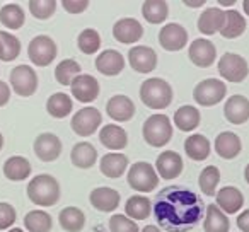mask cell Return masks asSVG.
Instances as JSON below:
<instances>
[{"instance_id": "6da1fadb", "label": "cell", "mask_w": 249, "mask_h": 232, "mask_svg": "<svg viewBox=\"0 0 249 232\" xmlns=\"http://www.w3.org/2000/svg\"><path fill=\"white\" fill-rule=\"evenodd\" d=\"M154 217L167 232H188L203 218V201L184 186H167L154 198Z\"/></svg>"}, {"instance_id": "7a4b0ae2", "label": "cell", "mask_w": 249, "mask_h": 232, "mask_svg": "<svg viewBox=\"0 0 249 232\" xmlns=\"http://www.w3.org/2000/svg\"><path fill=\"white\" fill-rule=\"evenodd\" d=\"M28 196L38 207H53L60 200V184L50 174H38L28 184Z\"/></svg>"}, {"instance_id": "3957f363", "label": "cell", "mask_w": 249, "mask_h": 232, "mask_svg": "<svg viewBox=\"0 0 249 232\" xmlns=\"http://www.w3.org/2000/svg\"><path fill=\"white\" fill-rule=\"evenodd\" d=\"M140 99L147 107L164 109L173 103V87L159 77L147 79L140 86Z\"/></svg>"}, {"instance_id": "277c9868", "label": "cell", "mask_w": 249, "mask_h": 232, "mask_svg": "<svg viewBox=\"0 0 249 232\" xmlns=\"http://www.w3.org/2000/svg\"><path fill=\"white\" fill-rule=\"evenodd\" d=\"M142 135L143 140L149 143L150 147H156V149H160V147L167 145L171 142V137H173V125H171L169 118L166 114L157 113L152 114L145 120L142 128Z\"/></svg>"}, {"instance_id": "5b68a950", "label": "cell", "mask_w": 249, "mask_h": 232, "mask_svg": "<svg viewBox=\"0 0 249 232\" xmlns=\"http://www.w3.org/2000/svg\"><path fill=\"white\" fill-rule=\"evenodd\" d=\"M128 184L135 191H142V193H150L157 188L159 184V174H157L156 167L149 162H135L128 171Z\"/></svg>"}, {"instance_id": "8992f818", "label": "cell", "mask_w": 249, "mask_h": 232, "mask_svg": "<svg viewBox=\"0 0 249 232\" xmlns=\"http://www.w3.org/2000/svg\"><path fill=\"white\" fill-rule=\"evenodd\" d=\"M217 70L220 73V77H224L227 82L232 84H241L249 75V65L244 56L231 52L224 53L220 56Z\"/></svg>"}, {"instance_id": "52a82bcc", "label": "cell", "mask_w": 249, "mask_h": 232, "mask_svg": "<svg viewBox=\"0 0 249 232\" xmlns=\"http://www.w3.org/2000/svg\"><path fill=\"white\" fill-rule=\"evenodd\" d=\"M56 43L46 35L35 36L28 46V56L36 67H48L56 58Z\"/></svg>"}, {"instance_id": "ba28073f", "label": "cell", "mask_w": 249, "mask_h": 232, "mask_svg": "<svg viewBox=\"0 0 249 232\" xmlns=\"http://www.w3.org/2000/svg\"><path fill=\"white\" fill-rule=\"evenodd\" d=\"M227 94L225 82L218 79H205L196 84L193 90V97L200 106H215Z\"/></svg>"}, {"instance_id": "9c48e42d", "label": "cell", "mask_w": 249, "mask_h": 232, "mask_svg": "<svg viewBox=\"0 0 249 232\" xmlns=\"http://www.w3.org/2000/svg\"><path fill=\"white\" fill-rule=\"evenodd\" d=\"M103 123V116H101L97 107H82L72 116L70 126L79 137H90L92 133L97 132V128Z\"/></svg>"}, {"instance_id": "30bf717a", "label": "cell", "mask_w": 249, "mask_h": 232, "mask_svg": "<svg viewBox=\"0 0 249 232\" xmlns=\"http://www.w3.org/2000/svg\"><path fill=\"white\" fill-rule=\"evenodd\" d=\"M11 86L18 96L29 97L38 89V75L29 65H18L11 70Z\"/></svg>"}, {"instance_id": "8fae6325", "label": "cell", "mask_w": 249, "mask_h": 232, "mask_svg": "<svg viewBox=\"0 0 249 232\" xmlns=\"http://www.w3.org/2000/svg\"><path fill=\"white\" fill-rule=\"evenodd\" d=\"M159 45L167 52H179L188 45V31L178 22H169L160 28Z\"/></svg>"}, {"instance_id": "7c38bea8", "label": "cell", "mask_w": 249, "mask_h": 232, "mask_svg": "<svg viewBox=\"0 0 249 232\" xmlns=\"http://www.w3.org/2000/svg\"><path fill=\"white\" fill-rule=\"evenodd\" d=\"M35 154L43 162H53L62 154V140L55 133H41L35 140Z\"/></svg>"}, {"instance_id": "4fadbf2b", "label": "cell", "mask_w": 249, "mask_h": 232, "mask_svg": "<svg viewBox=\"0 0 249 232\" xmlns=\"http://www.w3.org/2000/svg\"><path fill=\"white\" fill-rule=\"evenodd\" d=\"M188 56L190 60L200 69H207L217 58V48L212 41L205 38H198L195 39L190 45V50H188Z\"/></svg>"}, {"instance_id": "5bb4252c", "label": "cell", "mask_w": 249, "mask_h": 232, "mask_svg": "<svg viewBox=\"0 0 249 232\" xmlns=\"http://www.w3.org/2000/svg\"><path fill=\"white\" fill-rule=\"evenodd\" d=\"M72 89V96L80 103H92L99 96V82L96 77L89 75V73H80L70 86Z\"/></svg>"}, {"instance_id": "9a60e30c", "label": "cell", "mask_w": 249, "mask_h": 232, "mask_svg": "<svg viewBox=\"0 0 249 232\" xmlns=\"http://www.w3.org/2000/svg\"><path fill=\"white\" fill-rule=\"evenodd\" d=\"M113 36L118 43L132 45V43H137L143 36V28L137 19L123 18V19H120V21L114 22Z\"/></svg>"}, {"instance_id": "2e32d148", "label": "cell", "mask_w": 249, "mask_h": 232, "mask_svg": "<svg viewBox=\"0 0 249 232\" xmlns=\"http://www.w3.org/2000/svg\"><path fill=\"white\" fill-rule=\"evenodd\" d=\"M128 62L139 73H149L157 67V53L150 46H133L128 52Z\"/></svg>"}, {"instance_id": "e0dca14e", "label": "cell", "mask_w": 249, "mask_h": 232, "mask_svg": "<svg viewBox=\"0 0 249 232\" xmlns=\"http://www.w3.org/2000/svg\"><path fill=\"white\" fill-rule=\"evenodd\" d=\"M106 113L114 122H130L135 116V104L128 96L116 94L106 103Z\"/></svg>"}, {"instance_id": "ac0fdd59", "label": "cell", "mask_w": 249, "mask_h": 232, "mask_svg": "<svg viewBox=\"0 0 249 232\" xmlns=\"http://www.w3.org/2000/svg\"><path fill=\"white\" fill-rule=\"evenodd\" d=\"M183 159L178 152L174 150H164L162 154H159L156 161V171L159 174V178L164 179H174L183 173Z\"/></svg>"}, {"instance_id": "d6986e66", "label": "cell", "mask_w": 249, "mask_h": 232, "mask_svg": "<svg viewBox=\"0 0 249 232\" xmlns=\"http://www.w3.org/2000/svg\"><path fill=\"white\" fill-rule=\"evenodd\" d=\"M90 205H92L96 210L104 212V214H109V212H114L118 207H120V193L113 188H107V186H99V188H94L90 191Z\"/></svg>"}, {"instance_id": "ffe728a7", "label": "cell", "mask_w": 249, "mask_h": 232, "mask_svg": "<svg viewBox=\"0 0 249 232\" xmlns=\"http://www.w3.org/2000/svg\"><path fill=\"white\" fill-rule=\"evenodd\" d=\"M224 114L229 123L242 125L249 120V99L241 94H234L227 99L224 106Z\"/></svg>"}, {"instance_id": "44dd1931", "label": "cell", "mask_w": 249, "mask_h": 232, "mask_svg": "<svg viewBox=\"0 0 249 232\" xmlns=\"http://www.w3.org/2000/svg\"><path fill=\"white\" fill-rule=\"evenodd\" d=\"M225 24V11L218 7H207L198 18V31L201 35L212 36L220 33Z\"/></svg>"}, {"instance_id": "7402d4cb", "label": "cell", "mask_w": 249, "mask_h": 232, "mask_svg": "<svg viewBox=\"0 0 249 232\" xmlns=\"http://www.w3.org/2000/svg\"><path fill=\"white\" fill-rule=\"evenodd\" d=\"M96 69L103 75L114 77L120 75L124 69V56L118 50H104L96 58Z\"/></svg>"}, {"instance_id": "603a6c76", "label": "cell", "mask_w": 249, "mask_h": 232, "mask_svg": "<svg viewBox=\"0 0 249 232\" xmlns=\"http://www.w3.org/2000/svg\"><path fill=\"white\" fill-rule=\"evenodd\" d=\"M244 205V195L234 186H224L217 193V207L227 214H237Z\"/></svg>"}, {"instance_id": "cb8c5ba5", "label": "cell", "mask_w": 249, "mask_h": 232, "mask_svg": "<svg viewBox=\"0 0 249 232\" xmlns=\"http://www.w3.org/2000/svg\"><path fill=\"white\" fill-rule=\"evenodd\" d=\"M242 149V143L239 135L232 132H222L220 135L215 139V152H217L218 157L222 159H234V157L239 156Z\"/></svg>"}, {"instance_id": "d4e9b609", "label": "cell", "mask_w": 249, "mask_h": 232, "mask_svg": "<svg viewBox=\"0 0 249 232\" xmlns=\"http://www.w3.org/2000/svg\"><path fill=\"white\" fill-rule=\"evenodd\" d=\"M126 167H128V157L120 152L106 154V156H103V159H101V162H99L101 173L106 178H109V179H118V178H121Z\"/></svg>"}, {"instance_id": "484cf974", "label": "cell", "mask_w": 249, "mask_h": 232, "mask_svg": "<svg viewBox=\"0 0 249 232\" xmlns=\"http://www.w3.org/2000/svg\"><path fill=\"white\" fill-rule=\"evenodd\" d=\"M99 142L109 150H121L128 143V135L118 125H104L99 132Z\"/></svg>"}, {"instance_id": "4316f807", "label": "cell", "mask_w": 249, "mask_h": 232, "mask_svg": "<svg viewBox=\"0 0 249 232\" xmlns=\"http://www.w3.org/2000/svg\"><path fill=\"white\" fill-rule=\"evenodd\" d=\"M72 164L79 169H90L97 161V150L92 143L79 142L73 145L72 154H70Z\"/></svg>"}, {"instance_id": "83f0119b", "label": "cell", "mask_w": 249, "mask_h": 232, "mask_svg": "<svg viewBox=\"0 0 249 232\" xmlns=\"http://www.w3.org/2000/svg\"><path fill=\"white\" fill-rule=\"evenodd\" d=\"M31 171V162L22 156H12L4 162V174L9 181H24Z\"/></svg>"}, {"instance_id": "f1b7e54d", "label": "cell", "mask_w": 249, "mask_h": 232, "mask_svg": "<svg viewBox=\"0 0 249 232\" xmlns=\"http://www.w3.org/2000/svg\"><path fill=\"white\" fill-rule=\"evenodd\" d=\"M124 214L132 220H145L152 214V201L143 195H133L126 200Z\"/></svg>"}, {"instance_id": "f546056e", "label": "cell", "mask_w": 249, "mask_h": 232, "mask_svg": "<svg viewBox=\"0 0 249 232\" xmlns=\"http://www.w3.org/2000/svg\"><path fill=\"white\" fill-rule=\"evenodd\" d=\"M203 229L205 232H229V229H231V222H229L227 215L217 207V203L207 207Z\"/></svg>"}, {"instance_id": "4dcf8cb0", "label": "cell", "mask_w": 249, "mask_h": 232, "mask_svg": "<svg viewBox=\"0 0 249 232\" xmlns=\"http://www.w3.org/2000/svg\"><path fill=\"white\" fill-rule=\"evenodd\" d=\"M200 111L195 106H181L179 109H176L174 113V125L178 126V130L181 132H193L198 125H200Z\"/></svg>"}, {"instance_id": "1f68e13d", "label": "cell", "mask_w": 249, "mask_h": 232, "mask_svg": "<svg viewBox=\"0 0 249 232\" xmlns=\"http://www.w3.org/2000/svg\"><path fill=\"white\" fill-rule=\"evenodd\" d=\"M184 152L190 159L200 162V161H205L210 156V142L201 133H195V135L188 137L186 142H184Z\"/></svg>"}, {"instance_id": "d6a6232c", "label": "cell", "mask_w": 249, "mask_h": 232, "mask_svg": "<svg viewBox=\"0 0 249 232\" xmlns=\"http://www.w3.org/2000/svg\"><path fill=\"white\" fill-rule=\"evenodd\" d=\"M142 16L150 24H162L169 16V5L166 0H145L142 5Z\"/></svg>"}, {"instance_id": "836d02e7", "label": "cell", "mask_w": 249, "mask_h": 232, "mask_svg": "<svg viewBox=\"0 0 249 232\" xmlns=\"http://www.w3.org/2000/svg\"><path fill=\"white\" fill-rule=\"evenodd\" d=\"M72 107H73L72 97L65 92L52 94L48 103H46V111H48V114L56 120L67 118L70 114V111H72Z\"/></svg>"}, {"instance_id": "e575fe53", "label": "cell", "mask_w": 249, "mask_h": 232, "mask_svg": "<svg viewBox=\"0 0 249 232\" xmlns=\"http://www.w3.org/2000/svg\"><path fill=\"white\" fill-rule=\"evenodd\" d=\"M58 222L63 231L67 232H80L86 225V215L80 208L77 207H67L60 212Z\"/></svg>"}, {"instance_id": "d590c367", "label": "cell", "mask_w": 249, "mask_h": 232, "mask_svg": "<svg viewBox=\"0 0 249 232\" xmlns=\"http://www.w3.org/2000/svg\"><path fill=\"white\" fill-rule=\"evenodd\" d=\"M244 31H246L244 16L235 11V9L225 11V24H224V29L220 31V35L227 39H234V38H239L241 35H244Z\"/></svg>"}, {"instance_id": "8d00e7d4", "label": "cell", "mask_w": 249, "mask_h": 232, "mask_svg": "<svg viewBox=\"0 0 249 232\" xmlns=\"http://www.w3.org/2000/svg\"><path fill=\"white\" fill-rule=\"evenodd\" d=\"M26 14L19 4H5L0 9V22L9 29H21L24 26Z\"/></svg>"}, {"instance_id": "74e56055", "label": "cell", "mask_w": 249, "mask_h": 232, "mask_svg": "<svg viewBox=\"0 0 249 232\" xmlns=\"http://www.w3.org/2000/svg\"><path fill=\"white\" fill-rule=\"evenodd\" d=\"M24 225L29 232H50L53 227V218L45 210H31L26 214Z\"/></svg>"}, {"instance_id": "f35d334b", "label": "cell", "mask_w": 249, "mask_h": 232, "mask_svg": "<svg viewBox=\"0 0 249 232\" xmlns=\"http://www.w3.org/2000/svg\"><path fill=\"white\" fill-rule=\"evenodd\" d=\"M80 65L75 60H62L55 69V79L62 86H72V82L80 75Z\"/></svg>"}, {"instance_id": "ab89813d", "label": "cell", "mask_w": 249, "mask_h": 232, "mask_svg": "<svg viewBox=\"0 0 249 232\" xmlns=\"http://www.w3.org/2000/svg\"><path fill=\"white\" fill-rule=\"evenodd\" d=\"M21 53V41L7 31H0V60L12 62Z\"/></svg>"}, {"instance_id": "60d3db41", "label": "cell", "mask_w": 249, "mask_h": 232, "mask_svg": "<svg viewBox=\"0 0 249 232\" xmlns=\"http://www.w3.org/2000/svg\"><path fill=\"white\" fill-rule=\"evenodd\" d=\"M220 181V171L215 166H207L200 173L198 183H200V190L203 191L207 196H213L217 191V184Z\"/></svg>"}, {"instance_id": "b9f144b4", "label": "cell", "mask_w": 249, "mask_h": 232, "mask_svg": "<svg viewBox=\"0 0 249 232\" xmlns=\"http://www.w3.org/2000/svg\"><path fill=\"white\" fill-rule=\"evenodd\" d=\"M77 46L84 55H94L101 48V36L96 29H84L77 38Z\"/></svg>"}, {"instance_id": "7bdbcfd3", "label": "cell", "mask_w": 249, "mask_h": 232, "mask_svg": "<svg viewBox=\"0 0 249 232\" xmlns=\"http://www.w3.org/2000/svg\"><path fill=\"white\" fill-rule=\"evenodd\" d=\"M56 11V0H29V12L39 21L50 19Z\"/></svg>"}, {"instance_id": "ee69618b", "label": "cell", "mask_w": 249, "mask_h": 232, "mask_svg": "<svg viewBox=\"0 0 249 232\" xmlns=\"http://www.w3.org/2000/svg\"><path fill=\"white\" fill-rule=\"evenodd\" d=\"M109 231L111 232H140L135 220L128 218L124 214H116L109 218Z\"/></svg>"}, {"instance_id": "f6af8a7d", "label": "cell", "mask_w": 249, "mask_h": 232, "mask_svg": "<svg viewBox=\"0 0 249 232\" xmlns=\"http://www.w3.org/2000/svg\"><path fill=\"white\" fill-rule=\"evenodd\" d=\"M16 208L11 203H5V201H0V231H5V229L12 227L16 222Z\"/></svg>"}, {"instance_id": "bcb514c9", "label": "cell", "mask_w": 249, "mask_h": 232, "mask_svg": "<svg viewBox=\"0 0 249 232\" xmlns=\"http://www.w3.org/2000/svg\"><path fill=\"white\" fill-rule=\"evenodd\" d=\"M62 7L70 14H80L89 7V0H62Z\"/></svg>"}, {"instance_id": "7dc6e473", "label": "cell", "mask_w": 249, "mask_h": 232, "mask_svg": "<svg viewBox=\"0 0 249 232\" xmlns=\"http://www.w3.org/2000/svg\"><path fill=\"white\" fill-rule=\"evenodd\" d=\"M9 99H11V89H9V86L4 80H0V107L5 106L9 103Z\"/></svg>"}, {"instance_id": "c3c4849f", "label": "cell", "mask_w": 249, "mask_h": 232, "mask_svg": "<svg viewBox=\"0 0 249 232\" xmlns=\"http://www.w3.org/2000/svg\"><path fill=\"white\" fill-rule=\"evenodd\" d=\"M237 227L241 229L242 232H249V208L244 210L237 217Z\"/></svg>"}, {"instance_id": "681fc988", "label": "cell", "mask_w": 249, "mask_h": 232, "mask_svg": "<svg viewBox=\"0 0 249 232\" xmlns=\"http://www.w3.org/2000/svg\"><path fill=\"white\" fill-rule=\"evenodd\" d=\"M183 4L188 5V7L196 9V7H203V5H205V0H196V2H193V0H183Z\"/></svg>"}, {"instance_id": "f907efd6", "label": "cell", "mask_w": 249, "mask_h": 232, "mask_svg": "<svg viewBox=\"0 0 249 232\" xmlns=\"http://www.w3.org/2000/svg\"><path fill=\"white\" fill-rule=\"evenodd\" d=\"M140 232H160V229L156 227V225H145Z\"/></svg>"}, {"instance_id": "816d5d0a", "label": "cell", "mask_w": 249, "mask_h": 232, "mask_svg": "<svg viewBox=\"0 0 249 232\" xmlns=\"http://www.w3.org/2000/svg\"><path fill=\"white\" fill-rule=\"evenodd\" d=\"M218 4L224 7H232V5H235V0H218Z\"/></svg>"}, {"instance_id": "f5cc1de1", "label": "cell", "mask_w": 249, "mask_h": 232, "mask_svg": "<svg viewBox=\"0 0 249 232\" xmlns=\"http://www.w3.org/2000/svg\"><path fill=\"white\" fill-rule=\"evenodd\" d=\"M242 9H244V12L249 16V0H244V2H242Z\"/></svg>"}, {"instance_id": "db71d44e", "label": "cell", "mask_w": 249, "mask_h": 232, "mask_svg": "<svg viewBox=\"0 0 249 232\" xmlns=\"http://www.w3.org/2000/svg\"><path fill=\"white\" fill-rule=\"evenodd\" d=\"M244 179H246V183L249 184V164L246 166V169H244Z\"/></svg>"}, {"instance_id": "11a10c76", "label": "cell", "mask_w": 249, "mask_h": 232, "mask_svg": "<svg viewBox=\"0 0 249 232\" xmlns=\"http://www.w3.org/2000/svg\"><path fill=\"white\" fill-rule=\"evenodd\" d=\"M7 232H24L22 229H19V227H14V229H9Z\"/></svg>"}, {"instance_id": "9f6ffc18", "label": "cell", "mask_w": 249, "mask_h": 232, "mask_svg": "<svg viewBox=\"0 0 249 232\" xmlns=\"http://www.w3.org/2000/svg\"><path fill=\"white\" fill-rule=\"evenodd\" d=\"M4 147V137H2V132H0V150Z\"/></svg>"}]
</instances>
